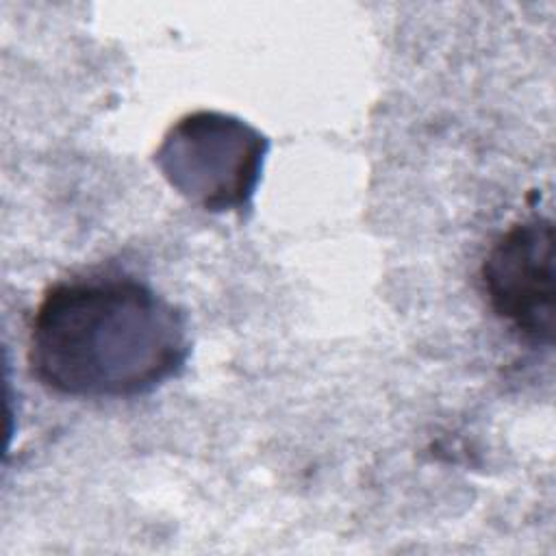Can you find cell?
Segmentation results:
<instances>
[{
	"label": "cell",
	"mask_w": 556,
	"mask_h": 556,
	"mask_svg": "<svg viewBox=\"0 0 556 556\" xmlns=\"http://www.w3.org/2000/svg\"><path fill=\"white\" fill-rule=\"evenodd\" d=\"M480 282L497 319L523 341H554V222L532 215L515 222L486 250Z\"/></svg>",
	"instance_id": "3"
},
{
	"label": "cell",
	"mask_w": 556,
	"mask_h": 556,
	"mask_svg": "<svg viewBox=\"0 0 556 556\" xmlns=\"http://www.w3.org/2000/svg\"><path fill=\"white\" fill-rule=\"evenodd\" d=\"M265 152L267 139L245 122L195 111L167 130L154 161L178 193L224 213L250 204Z\"/></svg>",
	"instance_id": "2"
},
{
	"label": "cell",
	"mask_w": 556,
	"mask_h": 556,
	"mask_svg": "<svg viewBox=\"0 0 556 556\" xmlns=\"http://www.w3.org/2000/svg\"><path fill=\"white\" fill-rule=\"evenodd\" d=\"M191 352L185 315L130 276H85L48 287L35 306L26 363L48 391L76 400L152 393Z\"/></svg>",
	"instance_id": "1"
}]
</instances>
